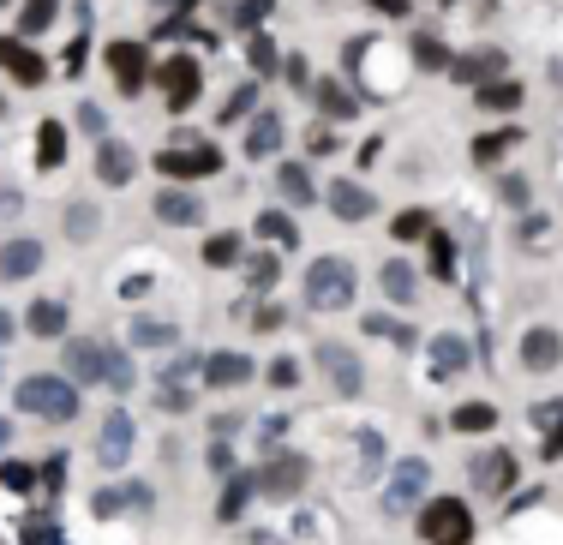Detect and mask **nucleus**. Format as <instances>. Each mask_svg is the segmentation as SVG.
Here are the masks:
<instances>
[{
	"mask_svg": "<svg viewBox=\"0 0 563 545\" xmlns=\"http://www.w3.org/2000/svg\"><path fill=\"white\" fill-rule=\"evenodd\" d=\"M252 102H258V90H252V84H240V90L228 96V108H222V120H234V114H246Z\"/></svg>",
	"mask_w": 563,
	"mask_h": 545,
	"instance_id": "nucleus-44",
	"label": "nucleus"
},
{
	"mask_svg": "<svg viewBox=\"0 0 563 545\" xmlns=\"http://www.w3.org/2000/svg\"><path fill=\"white\" fill-rule=\"evenodd\" d=\"M0 72H12L18 84H48V60L30 54L18 36H0Z\"/></svg>",
	"mask_w": 563,
	"mask_h": 545,
	"instance_id": "nucleus-8",
	"label": "nucleus"
},
{
	"mask_svg": "<svg viewBox=\"0 0 563 545\" xmlns=\"http://www.w3.org/2000/svg\"><path fill=\"white\" fill-rule=\"evenodd\" d=\"M114 510H150V492H144V486H120V492H96V516H114Z\"/></svg>",
	"mask_w": 563,
	"mask_h": 545,
	"instance_id": "nucleus-27",
	"label": "nucleus"
},
{
	"mask_svg": "<svg viewBox=\"0 0 563 545\" xmlns=\"http://www.w3.org/2000/svg\"><path fill=\"white\" fill-rule=\"evenodd\" d=\"M246 150H252V156H276V150H282V120H276V114H258L252 132H246Z\"/></svg>",
	"mask_w": 563,
	"mask_h": 545,
	"instance_id": "nucleus-24",
	"label": "nucleus"
},
{
	"mask_svg": "<svg viewBox=\"0 0 563 545\" xmlns=\"http://www.w3.org/2000/svg\"><path fill=\"white\" fill-rule=\"evenodd\" d=\"M66 372L84 378V384H96L102 378V342H66Z\"/></svg>",
	"mask_w": 563,
	"mask_h": 545,
	"instance_id": "nucleus-21",
	"label": "nucleus"
},
{
	"mask_svg": "<svg viewBox=\"0 0 563 545\" xmlns=\"http://www.w3.org/2000/svg\"><path fill=\"white\" fill-rule=\"evenodd\" d=\"M426 480H432V468H426L420 456L396 462V474H390V486H384V516H408V510L426 498Z\"/></svg>",
	"mask_w": 563,
	"mask_h": 545,
	"instance_id": "nucleus-4",
	"label": "nucleus"
},
{
	"mask_svg": "<svg viewBox=\"0 0 563 545\" xmlns=\"http://www.w3.org/2000/svg\"><path fill=\"white\" fill-rule=\"evenodd\" d=\"M516 138H522V132H492V138H480V144H474V162H492V156H504Z\"/></svg>",
	"mask_w": 563,
	"mask_h": 545,
	"instance_id": "nucleus-39",
	"label": "nucleus"
},
{
	"mask_svg": "<svg viewBox=\"0 0 563 545\" xmlns=\"http://www.w3.org/2000/svg\"><path fill=\"white\" fill-rule=\"evenodd\" d=\"M294 378H300V366H294V360H276V366H270V384H276V390H288Z\"/></svg>",
	"mask_w": 563,
	"mask_h": 545,
	"instance_id": "nucleus-47",
	"label": "nucleus"
},
{
	"mask_svg": "<svg viewBox=\"0 0 563 545\" xmlns=\"http://www.w3.org/2000/svg\"><path fill=\"white\" fill-rule=\"evenodd\" d=\"M276 270H282V264H276V252H258V258L246 264V276H252V288H270V282H276Z\"/></svg>",
	"mask_w": 563,
	"mask_h": 545,
	"instance_id": "nucleus-40",
	"label": "nucleus"
},
{
	"mask_svg": "<svg viewBox=\"0 0 563 545\" xmlns=\"http://www.w3.org/2000/svg\"><path fill=\"white\" fill-rule=\"evenodd\" d=\"M330 210L348 216V222H366L372 216V192L360 180H330Z\"/></svg>",
	"mask_w": 563,
	"mask_h": 545,
	"instance_id": "nucleus-15",
	"label": "nucleus"
},
{
	"mask_svg": "<svg viewBox=\"0 0 563 545\" xmlns=\"http://www.w3.org/2000/svg\"><path fill=\"white\" fill-rule=\"evenodd\" d=\"M156 78L168 84V102H174V108H192V102H198V60L174 54V60H162V72H156Z\"/></svg>",
	"mask_w": 563,
	"mask_h": 545,
	"instance_id": "nucleus-10",
	"label": "nucleus"
},
{
	"mask_svg": "<svg viewBox=\"0 0 563 545\" xmlns=\"http://www.w3.org/2000/svg\"><path fill=\"white\" fill-rule=\"evenodd\" d=\"M96 174H102L108 186H126V180L138 174V156H132V144H120V138H102V144H96Z\"/></svg>",
	"mask_w": 563,
	"mask_h": 545,
	"instance_id": "nucleus-12",
	"label": "nucleus"
},
{
	"mask_svg": "<svg viewBox=\"0 0 563 545\" xmlns=\"http://www.w3.org/2000/svg\"><path fill=\"white\" fill-rule=\"evenodd\" d=\"M60 12V0H24V36H36V30H48V18Z\"/></svg>",
	"mask_w": 563,
	"mask_h": 545,
	"instance_id": "nucleus-36",
	"label": "nucleus"
},
{
	"mask_svg": "<svg viewBox=\"0 0 563 545\" xmlns=\"http://www.w3.org/2000/svg\"><path fill=\"white\" fill-rule=\"evenodd\" d=\"M552 228H558L552 216H528V246H534V252H546V246H552Z\"/></svg>",
	"mask_w": 563,
	"mask_h": 545,
	"instance_id": "nucleus-43",
	"label": "nucleus"
},
{
	"mask_svg": "<svg viewBox=\"0 0 563 545\" xmlns=\"http://www.w3.org/2000/svg\"><path fill=\"white\" fill-rule=\"evenodd\" d=\"M78 126H84V132H102L108 120H102V108H96V102H78Z\"/></svg>",
	"mask_w": 563,
	"mask_h": 545,
	"instance_id": "nucleus-46",
	"label": "nucleus"
},
{
	"mask_svg": "<svg viewBox=\"0 0 563 545\" xmlns=\"http://www.w3.org/2000/svg\"><path fill=\"white\" fill-rule=\"evenodd\" d=\"M318 102H324L330 114H354V96H342V90H330V84L318 90Z\"/></svg>",
	"mask_w": 563,
	"mask_h": 545,
	"instance_id": "nucleus-45",
	"label": "nucleus"
},
{
	"mask_svg": "<svg viewBox=\"0 0 563 545\" xmlns=\"http://www.w3.org/2000/svg\"><path fill=\"white\" fill-rule=\"evenodd\" d=\"M156 168H162V174H174V180H180V174L192 180V174H216V168H222V156H216V150H168Z\"/></svg>",
	"mask_w": 563,
	"mask_h": 545,
	"instance_id": "nucleus-17",
	"label": "nucleus"
},
{
	"mask_svg": "<svg viewBox=\"0 0 563 545\" xmlns=\"http://www.w3.org/2000/svg\"><path fill=\"white\" fill-rule=\"evenodd\" d=\"M504 198L510 204H528V180H504Z\"/></svg>",
	"mask_w": 563,
	"mask_h": 545,
	"instance_id": "nucleus-52",
	"label": "nucleus"
},
{
	"mask_svg": "<svg viewBox=\"0 0 563 545\" xmlns=\"http://www.w3.org/2000/svg\"><path fill=\"white\" fill-rule=\"evenodd\" d=\"M102 384H108V390H132V384H138L132 360H126V354H114V348H102Z\"/></svg>",
	"mask_w": 563,
	"mask_h": 545,
	"instance_id": "nucleus-29",
	"label": "nucleus"
},
{
	"mask_svg": "<svg viewBox=\"0 0 563 545\" xmlns=\"http://www.w3.org/2000/svg\"><path fill=\"white\" fill-rule=\"evenodd\" d=\"M426 360H432V378H462L474 354H468V342H462V336H450V330H444V336H432V342H426Z\"/></svg>",
	"mask_w": 563,
	"mask_h": 545,
	"instance_id": "nucleus-11",
	"label": "nucleus"
},
{
	"mask_svg": "<svg viewBox=\"0 0 563 545\" xmlns=\"http://www.w3.org/2000/svg\"><path fill=\"white\" fill-rule=\"evenodd\" d=\"M498 72H504V54H498V48L456 60V78H462V84H486V78H498Z\"/></svg>",
	"mask_w": 563,
	"mask_h": 545,
	"instance_id": "nucleus-23",
	"label": "nucleus"
},
{
	"mask_svg": "<svg viewBox=\"0 0 563 545\" xmlns=\"http://www.w3.org/2000/svg\"><path fill=\"white\" fill-rule=\"evenodd\" d=\"M96 228H102V216H96L90 204H72V210H66V234H72V240H90Z\"/></svg>",
	"mask_w": 563,
	"mask_h": 545,
	"instance_id": "nucleus-34",
	"label": "nucleus"
},
{
	"mask_svg": "<svg viewBox=\"0 0 563 545\" xmlns=\"http://www.w3.org/2000/svg\"><path fill=\"white\" fill-rule=\"evenodd\" d=\"M156 216H162V222H180V228H198V222H204V204H198L192 192H162V198H156Z\"/></svg>",
	"mask_w": 563,
	"mask_h": 545,
	"instance_id": "nucleus-18",
	"label": "nucleus"
},
{
	"mask_svg": "<svg viewBox=\"0 0 563 545\" xmlns=\"http://www.w3.org/2000/svg\"><path fill=\"white\" fill-rule=\"evenodd\" d=\"M432 258H438V276H450V240L444 234H432Z\"/></svg>",
	"mask_w": 563,
	"mask_h": 545,
	"instance_id": "nucleus-48",
	"label": "nucleus"
},
{
	"mask_svg": "<svg viewBox=\"0 0 563 545\" xmlns=\"http://www.w3.org/2000/svg\"><path fill=\"white\" fill-rule=\"evenodd\" d=\"M534 426L546 432V462H558L563 456V402H540L534 408Z\"/></svg>",
	"mask_w": 563,
	"mask_h": 545,
	"instance_id": "nucleus-22",
	"label": "nucleus"
},
{
	"mask_svg": "<svg viewBox=\"0 0 563 545\" xmlns=\"http://www.w3.org/2000/svg\"><path fill=\"white\" fill-rule=\"evenodd\" d=\"M474 102L492 108V114H510V108L522 102V84H516V78H486V84L474 90Z\"/></svg>",
	"mask_w": 563,
	"mask_h": 545,
	"instance_id": "nucleus-20",
	"label": "nucleus"
},
{
	"mask_svg": "<svg viewBox=\"0 0 563 545\" xmlns=\"http://www.w3.org/2000/svg\"><path fill=\"white\" fill-rule=\"evenodd\" d=\"M24 545H54V534H42V528L30 522V528H24Z\"/></svg>",
	"mask_w": 563,
	"mask_h": 545,
	"instance_id": "nucleus-53",
	"label": "nucleus"
},
{
	"mask_svg": "<svg viewBox=\"0 0 563 545\" xmlns=\"http://www.w3.org/2000/svg\"><path fill=\"white\" fill-rule=\"evenodd\" d=\"M306 480H312V462H306V456H270L264 474H258V486H264L270 498H294Z\"/></svg>",
	"mask_w": 563,
	"mask_h": 545,
	"instance_id": "nucleus-6",
	"label": "nucleus"
},
{
	"mask_svg": "<svg viewBox=\"0 0 563 545\" xmlns=\"http://www.w3.org/2000/svg\"><path fill=\"white\" fill-rule=\"evenodd\" d=\"M258 234H264V240H276V246H294V240H300V228H294L282 210H264V216H258Z\"/></svg>",
	"mask_w": 563,
	"mask_h": 545,
	"instance_id": "nucleus-32",
	"label": "nucleus"
},
{
	"mask_svg": "<svg viewBox=\"0 0 563 545\" xmlns=\"http://www.w3.org/2000/svg\"><path fill=\"white\" fill-rule=\"evenodd\" d=\"M246 498H252V480H234V486L222 492V522H234V516L246 510Z\"/></svg>",
	"mask_w": 563,
	"mask_h": 545,
	"instance_id": "nucleus-41",
	"label": "nucleus"
},
{
	"mask_svg": "<svg viewBox=\"0 0 563 545\" xmlns=\"http://www.w3.org/2000/svg\"><path fill=\"white\" fill-rule=\"evenodd\" d=\"M246 54H252V66H258V72H276V66H282V54H276V42H270V36H252V48H246Z\"/></svg>",
	"mask_w": 563,
	"mask_h": 545,
	"instance_id": "nucleus-38",
	"label": "nucleus"
},
{
	"mask_svg": "<svg viewBox=\"0 0 563 545\" xmlns=\"http://www.w3.org/2000/svg\"><path fill=\"white\" fill-rule=\"evenodd\" d=\"M372 6H378V12H390V18H402V12H408V0H372Z\"/></svg>",
	"mask_w": 563,
	"mask_h": 545,
	"instance_id": "nucleus-54",
	"label": "nucleus"
},
{
	"mask_svg": "<svg viewBox=\"0 0 563 545\" xmlns=\"http://www.w3.org/2000/svg\"><path fill=\"white\" fill-rule=\"evenodd\" d=\"M6 336H12V318H6V312H0V342H6Z\"/></svg>",
	"mask_w": 563,
	"mask_h": 545,
	"instance_id": "nucleus-55",
	"label": "nucleus"
},
{
	"mask_svg": "<svg viewBox=\"0 0 563 545\" xmlns=\"http://www.w3.org/2000/svg\"><path fill=\"white\" fill-rule=\"evenodd\" d=\"M132 342H138V348H168V342H174V324H162V318H138V324H132Z\"/></svg>",
	"mask_w": 563,
	"mask_h": 545,
	"instance_id": "nucleus-33",
	"label": "nucleus"
},
{
	"mask_svg": "<svg viewBox=\"0 0 563 545\" xmlns=\"http://www.w3.org/2000/svg\"><path fill=\"white\" fill-rule=\"evenodd\" d=\"M558 360H563L558 330H528V336H522V366H528V372H558Z\"/></svg>",
	"mask_w": 563,
	"mask_h": 545,
	"instance_id": "nucleus-13",
	"label": "nucleus"
},
{
	"mask_svg": "<svg viewBox=\"0 0 563 545\" xmlns=\"http://www.w3.org/2000/svg\"><path fill=\"white\" fill-rule=\"evenodd\" d=\"M414 60H420V66H450V48H444L438 36H414Z\"/></svg>",
	"mask_w": 563,
	"mask_h": 545,
	"instance_id": "nucleus-37",
	"label": "nucleus"
},
{
	"mask_svg": "<svg viewBox=\"0 0 563 545\" xmlns=\"http://www.w3.org/2000/svg\"><path fill=\"white\" fill-rule=\"evenodd\" d=\"M414 288H420L414 270H408L402 258H390V264H384V294H390V300H414Z\"/></svg>",
	"mask_w": 563,
	"mask_h": 545,
	"instance_id": "nucleus-30",
	"label": "nucleus"
},
{
	"mask_svg": "<svg viewBox=\"0 0 563 545\" xmlns=\"http://www.w3.org/2000/svg\"><path fill=\"white\" fill-rule=\"evenodd\" d=\"M318 366H324V378L336 384V396H360V390H366V372H360L354 348H342V342H318Z\"/></svg>",
	"mask_w": 563,
	"mask_h": 545,
	"instance_id": "nucleus-5",
	"label": "nucleus"
},
{
	"mask_svg": "<svg viewBox=\"0 0 563 545\" xmlns=\"http://www.w3.org/2000/svg\"><path fill=\"white\" fill-rule=\"evenodd\" d=\"M6 438H12V426H6V420H0V450H6Z\"/></svg>",
	"mask_w": 563,
	"mask_h": 545,
	"instance_id": "nucleus-56",
	"label": "nucleus"
},
{
	"mask_svg": "<svg viewBox=\"0 0 563 545\" xmlns=\"http://www.w3.org/2000/svg\"><path fill=\"white\" fill-rule=\"evenodd\" d=\"M306 300H312L318 312H342V306L354 300V264H348V258H318V264L306 270Z\"/></svg>",
	"mask_w": 563,
	"mask_h": 545,
	"instance_id": "nucleus-2",
	"label": "nucleus"
},
{
	"mask_svg": "<svg viewBox=\"0 0 563 545\" xmlns=\"http://www.w3.org/2000/svg\"><path fill=\"white\" fill-rule=\"evenodd\" d=\"M510 480H516V462H510L504 450H492V456L474 462V486H480V492H504Z\"/></svg>",
	"mask_w": 563,
	"mask_h": 545,
	"instance_id": "nucleus-19",
	"label": "nucleus"
},
{
	"mask_svg": "<svg viewBox=\"0 0 563 545\" xmlns=\"http://www.w3.org/2000/svg\"><path fill=\"white\" fill-rule=\"evenodd\" d=\"M126 456H132V420L126 414H108L102 432H96V462L102 468H126Z\"/></svg>",
	"mask_w": 563,
	"mask_h": 545,
	"instance_id": "nucleus-7",
	"label": "nucleus"
},
{
	"mask_svg": "<svg viewBox=\"0 0 563 545\" xmlns=\"http://www.w3.org/2000/svg\"><path fill=\"white\" fill-rule=\"evenodd\" d=\"M108 72H114V84H120L126 96H138V90H144V72H150V66H144V48H138V42H114V48H108Z\"/></svg>",
	"mask_w": 563,
	"mask_h": 545,
	"instance_id": "nucleus-9",
	"label": "nucleus"
},
{
	"mask_svg": "<svg viewBox=\"0 0 563 545\" xmlns=\"http://www.w3.org/2000/svg\"><path fill=\"white\" fill-rule=\"evenodd\" d=\"M450 426H456V432H492V426H498V408H492V402H462V408L450 414Z\"/></svg>",
	"mask_w": 563,
	"mask_h": 545,
	"instance_id": "nucleus-26",
	"label": "nucleus"
},
{
	"mask_svg": "<svg viewBox=\"0 0 563 545\" xmlns=\"http://www.w3.org/2000/svg\"><path fill=\"white\" fill-rule=\"evenodd\" d=\"M0 6H6V0H0Z\"/></svg>",
	"mask_w": 563,
	"mask_h": 545,
	"instance_id": "nucleus-57",
	"label": "nucleus"
},
{
	"mask_svg": "<svg viewBox=\"0 0 563 545\" xmlns=\"http://www.w3.org/2000/svg\"><path fill=\"white\" fill-rule=\"evenodd\" d=\"M42 270V246L36 240H6L0 246V276L6 282H24V276H36Z\"/></svg>",
	"mask_w": 563,
	"mask_h": 545,
	"instance_id": "nucleus-14",
	"label": "nucleus"
},
{
	"mask_svg": "<svg viewBox=\"0 0 563 545\" xmlns=\"http://www.w3.org/2000/svg\"><path fill=\"white\" fill-rule=\"evenodd\" d=\"M252 378V360L246 354H210L204 360V384L210 390H234V384H246Z\"/></svg>",
	"mask_w": 563,
	"mask_h": 545,
	"instance_id": "nucleus-16",
	"label": "nucleus"
},
{
	"mask_svg": "<svg viewBox=\"0 0 563 545\" xmlns=\"http://www.w3.org/2000/svg\"><path fill=\"white\" fill-rule=\"evenodd\" d=\"M24 324H30L36 336H60V330H66V306H60V300H36V306L24 312Z\"/></svg>",
	"mask_w": 563,
	"mask_h": 545,
	"instance_id": "nucleus-25",
	"label": "nucleus"
},
{
	"mask_svg": "<svg viewBox=\"0 0 563 545\" xmlns=\"http://www.w3.org/2000/svg\"><path fill=\"white\" fill-rule=\"evenodd\" d=\"M36 156L54 168L60 156H66V126H54V120H42V132H36Z\"/></svg>",
	"mask_w": 563,
	"mask_h": 545,
	"instance_id": "nucleus-31",
	"label": "nucleus"
},
{
	"mask_svg": "<svg viewBox=\"0 0 563 545\" xmlns=\"http://www.w3.org/2000/svg\"><path fill=\"white\" fill-rule=\"evenodd\" d=\"M282 324H288V312H276V306H264V312H258V324H252V330H282Z\"/></svg>",
	"mask_w": 563,
	"mask_h": 545,
	"instance_id": "nucleus-49",
	"label": "nucleus"
},
{
	"mask_svg": "<svg viewBox=\"0 0 563 545\" xmlns=\"http://www.w3.org/2000/svg\"><path fill=\"white\" fill-rule=\"evenodd\" d=\"M390 234H396V240H426V234H432V216H420V210H402Z\"/></svg>",
	"mask_w": 563,
	"mask_h": 545,
	"instance_id": "nucleus-35",
	"label": "nucleus"
},
{
	"mask_svg": "<svg viewBox=\"0 0 563 545\" xmlns=\"http://www.w3.org/2000/svg\"><path fill=\"white\" fill-rule=\"evenodd\" d=\"M18 408H24L30 420L66 426V420H78V390H72L66 378H54V372H36V378L18 384Z\"/></svg>",
	"mask_w": 563,
	"mask_h": 545,
	"instance_id": "nucleus-1",
	"label": "nucleus"
},
{
	"mask_svg": "<svg viewBox=\"0 0 563 545\" xmlns=\"http://www.w3.org/2000/svg\"><path fill=\"white\" fill-rule=\"evenodd\" d=\"M336 150V132H312V156H330Z\"/></svg>",
	"mask_w": 563,
	"mask_h": 545,
	"instance_id": "nucleus-51",
	"label": "nucleus"
},
{
	"mask_svg": "<svg viewBox=\"0 0 563 545\" xmlns=\"http://www.w3.org/2000/svg\"><path fill=\"white\" fill-rule=\"evenodd\" d=\"M420 534H426V545H468L474 540V516H468L462 498H438V504H426Z\"/></svg>",
	"mask_w": 563,
	"mask_h": 545,
	"instance_id": "nucleus-3",
	"label": "nucleus"
},
{
	"mask_svg": "<svg viewBox=\"0 0 563 545\" xmlns=\"http://www.w3.org/2000/svg\"><path fill=\"white\" fill-rule=\"evenodd\" d=\"M276 186H282V198H288V204H312V174H306L300 162H282Z\"/></svg>",
	"mask_w": 563,
	"mask_h": 545,
	"instance_id": "nucleus-28",
	"label": "nucleus"
},
{
	"mask_svg": "<svg viewBox=\"0 0 563 545\" xmlns=\"http://www.w3.org/2000/svg\"><path fill=\"white\" fill-rule=\"evenodd\" d=\"M0 480H6V486H30V480H36V474H30V468H24V462H12V468H6V474H0Z\"/></svg>",
	"mask_w": 563,
	"mask_h": 545,
	"instance_id": "nucleus-50",
	"label": "nucleus"
},
{
	"mask_svg": "<svg viewBox=\"0 0 563 545\" xmlns=\"http://www.w3.org/2000/svg\"><path fill=\"white\" fill-rule=\"evenodd\" d=\"M204 258H210V264H234V258H240V240H234V234H216V240L204 246Z\"/></svg>",
	"mask_w": 563,
	"mask_h": 545,
	"instance_id": "nucleus-42",
	"label": "nucleus"
}]
</instances>
